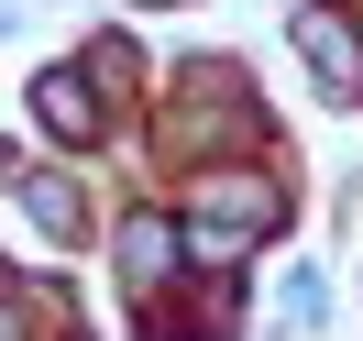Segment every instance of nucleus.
<instances>
[{
    "mask_svg": "<svg viewBox=\"0 0 363 341\" xmlns=\"http://www.w3.org/2000/svg\"><path fill=\"white\" fill-rule=\"evenodd\" d=\"M297 33H308V55H319V77H341V89H352V33H341V23H319V11H308V23H297Z\"/></svg>",
    "mask_w": 363,
    "mask_h": 341,
    "instance_id": "nucleus-1",
    "label": "nucleus"
}]
</instances>
